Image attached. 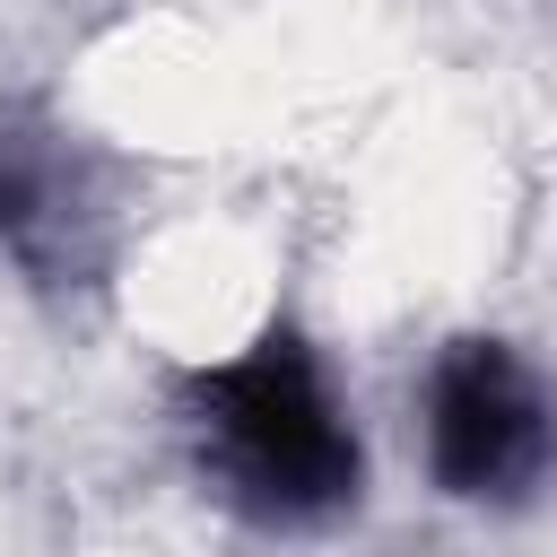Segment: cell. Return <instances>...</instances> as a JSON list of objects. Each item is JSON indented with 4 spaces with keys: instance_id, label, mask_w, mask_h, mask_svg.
I'll return each instance as SVG.
<instances>
[{
    "instance_id": "6da1fadb",
    "label": "cell",
    "mask_w": 557,
    "mask_h": 557,
    "mask_svg": "<svg viewBox=\"0 0 557 557\" xmlns=\"http://www.w3.org/2000/svg\"><path fill=\"white\" fill-rule=\"evenodd\" d=\"M174 435L191 479L252 531H331L366 505V435L331 357L296 322L174 374Z\"/></svg>"
},
{
    "instance_id": "7a4b0ae2",
    "label": "cell",
    "mask_w": 557,
    "mask_h": 557,
    "mask_svg": "<svg viewBox=\"0 0 557 557\" xmlns=\"http://www.w3.org/2000/svg\"><path fill=\"white\" fill-rule=\"evenodd\" d=\"M418 461L444 505L522 513L557 487V383L496 331H453L418 374Z\"/></svg>"
},
{
    "instance_id": "3957f363",
    "label": "cell",
    "mask_w": 557,
    "mask_h": 557,
    "mask_svg": "<svg viewBox=\"0 0 557 557\" xmlns=\"http://www.w3.org/2000/svg\"><path fill=\"white\" fill-rule=\"evenodd\" d=\"M44 218H52V165L17 131H0V244H26Z\"/></svg>"
}]
</instances>
